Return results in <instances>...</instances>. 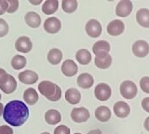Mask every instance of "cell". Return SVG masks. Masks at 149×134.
<instances>
[{"label": "cell", "instance_id": "4", "mask_svg": "<svg viewBox=\"0 0 149 134\" xmlns=\"http://www.w3.org/2000/svg\"><path fill=\"white\" fill-rule=\"evenodd\" d=\"M121 96L125 99H132L137 96L138 88L132 81H124L120 85Z\"/></svg>", "mask_w": 149, "mask_h": 134}, {"label": "cell", "instance_id": "27", "mask_svg": "<svg viewBox=\"0 0 149 134\" xmlns=\"http://www.w3.org/2000/svg\"><path fill=\"white\" fill-rule=\"evenodd\" d=\"M62 59V53L58 48H53L48 52L47 54V60L52 65H57L61 62Z\"/></svg>", "mask_w": 149, "mask_h": 134}, {"label": "cell", "instance_id": "26", "mask_svg": "<svg viewBox=\"0 0 149 134\" xmlns=\"http://www.w3.org/2000/svg\"><path fill=\"white\" fill-rule=\"evenodd\" d=\"M76 59L82 65H88L91 61V54L87 49H80L76 53Z\"/></svg>", "mask_w": 149, "mask_h": 134}, {"label": "cell", "instance_id": "5", "mask_svg": "<svg viewBox=\"0 0 149 134\" xmlns=\"http://www.w3.org/2000/svg\"><path fill=\"white\" fill-rule=\"evenodd\" d=\"M94 93H95V96L97 100L104 102V101H107L111 97V89L108 84L102 83L96 86Z\"/></svg>", "mask_w": 149, "mask_h": 134}, {"label": "cell", "instance_id": "16", "mask_svg": "<svg viewBox=\"0 0 149 134\" xmlns=\"http://www.w3.org/2000/svg\"><path fill=\"white\" fill-rule=\"evenodd\" d=\"M19 79L24 84H34L39 79V76L34 71L26 70L19 74Z\"/></svg>", "mask_w": 149, "mask_h": 134}, {"label": "cell", "instance_id": "28", "mask_svg": "<svg viewBox=\"0 0 149 134\" xmlns=\"http://www.w3.org/2000/svg\"><path fill=\"white\" fill-rule=\"evenodd\" d=\"M61 6L66 13H73L77 9L78 2L76 0H63Z\"/></svg>", "mask_w": 149, "mask_h": 134}, {"label": "cell", "instance_id": "3", "mask_svg": "<svg viewBox=\"0 0 149 134\" xmlns=\"http://www.w3.org/2000/svg\"><path fill=\"white\" fill-rule=\"evenodd\" d=\"M0 89L6 94H12L17 89V82L15 78L0 68Z\"/></svg>", "mask_w": 149, "mask_h": 134}, {"label": "cell", "instance_id": "10", "mask_svg": "<svg viewBox=\"0 0 149 134\" xmlns=\"http://www.w3.org/2000/svg\"><path fill=\"white\" fill-rule=\"evenodd\" d=\"M132 12V3L129 0H122L116 7V14L118 17L125 18Z\"/></svg>", "mask_w": 149, "mask_h": 134}, {"label": "cell", "instance_id": "12", "mask_svg": "<svg viewBox=\"0 0 149 134\" xmlns=\"http://www.w3.org/2000/svg\"><path fill=\"white\" fill-rule=\"evenodd\" d=\"M15 47L16 50L21 53H29L32 48H33V43L31 41V40L26 37V36H22L19 37L16 42H15Z\"/></svg>", "mask_w": 149, "mask_h": 134}, {"label": "cell", "instance_id": "30", "mask_svg": "<svg viewBox=\"0 0 149 134\" xmlns=\"http://www.w3.org/2000/svg\"><path fill=\"white\" fill-rule=\"evenodd\" d=\"M9 32V26L6 21L3 19H0V38L5 37Z\"/></svg>", "mask_w": 149, "mask_h": 134}, {"label": "cell", "instance_id": "11", "mask_svg": "<svg viewBox=\"0 0 149 134\" xmlns=\"http://www.w3.org/2000/svg\"><path fill=\"white\" fill-rule=\"evenodd\" d=\"M61 72L64 76L72 77L78 72V67L73 60H66L61 65Z\"/></svg>", "mask_w": 149, "mask_h": 134}, {"label": "cell", "instance_id": "22", "mask_svg": "<svg viewBox=\"0 0 149 134\" xmlns=\"http://www.w3.org/2000/svg\"><path fill=\"white\" fill-rule=\"evenodd\" d=\"M59 7V2L58 0H47L44 2L41 11L46 15H51L56 12Z\"/></svg>", "mask_w": 149, "mask_h": 134}, {"label": "cell", "instance_id": "9", "mask_svg": "<svg viewBox=\"0 0 149 134\" xmlns=\"http://www.w3.org/2000/svg\"><path fill=\"white\" fill-rule=\"evenodd\" d=\"M61 27V23L59 19L55 17L48 18L44 22V30L51 34L57 33Z\"/></svg>", "mask_w": 149, "mask_h": 134}, {"label": "cell", "instance_id": "42", "mask_svg": "<svg viewBox=\"0 0 149 134\" xmlns=\"http://www.w3.org/2000/svg\"><path fill=\"white\" fill-rule=\"evenodd\" d=\"M74 134H82V133H80V132H76V133H74Z\"/></svg>", "mask_w": 149, "mask_h": 134}, {"label": "cell", "instance_id": "39", "mask_svg": "<svg viewBox=\"0 0 149 134\" xmlns=\"http://www.w3.org/2000/svg\"><path fill=\"white\" fill-rule=\"evenodd\" d=\"M4 108H5L4 104L2 103H0V117H1V115H3V113H4Z\"/></svg>", "mask_w": 149, "mask_h": 134}, {"label": "cell", "instance_id": "19", "mask_svg": "<svg viewBox=\"0 0 149 134\" xmlns=\"http://www.w3.org/2000/svg\"><path fill=\"white\" fill-rule=\"evenodd\" d=\"M65 99L70 104H77L81 101V93L74 88L68 89L65 93Z\"/></svg>", "mask_w": 149, "mask_h": 134}, {"label": "cell", "instance_id": "7", "mask_svg": "<svg viewBox=\"0 0 149 134\" xmlns=\"http://www.w3.org/2000/svg\"><path fill=\"white\" fill-rule=\"evenodd\" d=\"M132 49L135 56L143 58L149 53V44L143 40H139L133 43Z\"/></svg>", "mask_w": 149, "mask_h": 134}, {"label": "cell", "instance_id": "37", "mask_svg": "<svg viewBox=\"0 0 149 134\" xmlns=\"http://www.w3.org/2000/svg\"><path fill=\"white\" fill-rule=\"evenodd\" d=\"M144 127L146 131H149V117L146 118L145 122H144Z\"/></svg>", "mask_w": 149, "mask_h": 134}, {"label": "cell", "instance_id": "38", "mask_svg": "<svg viewBox=\"0 0 149 134\" xmlns=\"http://www.w3.org/2000/svg\"><path fill=\"white\" fill-rule=\"evenodd\" d=\"M88 134H102L101 131L98 130V129H96V130H92L91 131L88 132Z\"/></svg>", "mask_w": 149, "mask_h": 134}, {"label": "cell", "instance_id": "33", "mask_svg": "<svg viewBox=\"0 0 149 134\" xmlns=\"http://www.w3.org/2000/svg\"><path fill=\"white\" fill-rule=\"evenodd\" d=\"M54 134H70V129L68 126L61 124L54 129Z\"/></svg>", "mask_w": 149, "mask_h": 134}, {"label": "cell", "instance_id": "40", "mask_svg": "<svg viewBox=\"0 0 149 134\" xmlns=\"http://www.w3.org/2000/svg\"><path fill=\"white\" fill-rule=\"evenodd\" d=\"M29 2H30L32 5H40V4H41L42 0H39V1H33V0H30Z\"/></svg>", "mask_w": 149, "mask_h": 134}, {"label": "cell", "instance_id": "34", "mask_svg": "<svg viewBox=\"0 0 149 134\" xmlns=\"http://www.w3.org/2000/svg\"><path fill=\"white\" fill-rule=\"evenodd\" d=\"M0 134H13V130L8 125L0 126Z\"/></svg>", "mask_w": 149, "mask_h": 134}, {"label": "cell", "instance_id": "29", "mask_svg": "<svg viewBox=\"0 0 149 134\" xmlns=\"http://www.w3.org/2000/svg\"><path fill=\"white\" fill-rule=\"evenodd\" d=\"M26 65V57L17 54L12 60V67L15 70H20L25 68Z\"/></svg>", "mask_w": 149, "mask_h": 134}, {"label": "cell", "instance_id": "41", "mask_svg": "<svg viewBox=\"0 0 149 134\" xmlns=\"http://www.w3.org/2000/svg\"><path fill=\"white\" fill-rule=\"evenodd\" d=\"M41 134H50L49 132H43V133H41Z\"/></svg>", "mask_w": 149, "mask_h": 134}, {"label": "cell", "instance_id": "43", "mask_svg": "<svg viewBox=\"0 0 149 134\" xmlns=\"http://www.w3.org/2000/svg\"><path fill=\"white\" fill-rule=\"evenodd\" d=\"M1 98H2V97H1V94H0V100H1Z\"/></svg>", "mask_w": 149, "mask_h": 134}, {"label": "cell", "instance_id": "17", "mask_svg": "<svg viewBox=\"0 0 149 134\" xmlns=\"http://www.w3.org/2000/svg\"><path fill=\"white\" fill-rule=\"evenodd\" d=\"M138 24L145 28H149V10L146 8L139 9L136 13Z\"/></svg>", "mask_w": 149, "mask_h": 134}, {"label": "cell", "instance_id": "6", "mask_svg": "<svg viewBox=\"0 0 149 134\" xmlns=\"http://www.w3.org/2000/svg\"><path fill=\"white\" fill-rule=\"evenodd\" d=\"M87 34L91 38H97L102 33V26L97 19H90L85 25Z\"/></svg>", "mask_w": 149, "mask_h": 134}, {"label": "cell", "instance_id": "1", "mask_svg": "<svg viewBox=\"0 0 149 134\" xmlns=\"http://www.w3.org/2000/svg\"><path fill=\"white\" fill-rule=\"evenodd\" d=\"M4 119L12 126L19 127L26 123L29 117V109L20 100H13L4 108Z\"/></svg>", "mask_w": 149, "mask_h": 134}, {"label": "cell", "instance_id": "25", "mask_svg": "<svg viewBox=\"0 0 149 134\" xmlns=\"http://www.w3.org/2000/svg\"><path fill=\"white\" fill-rule=\"evenodd\" d=\"M23 99L29 105H33L38 102L39 96H38V93L36 92V90L34 89L29 88V89L25 90V92L23 94Z\"/></svg>", "mask_w": 149, "mask_h": 134}, {"label": "cell", "instance_id": "15", "mask_svg": "<svg viewBox=\"0 0 149 134\" xmlns=\"http://www.w3.org/2000/svg\"><path fill=\"white\" fill-rule=\"evenodd\" d=\"M113 110H114L115 115L118 117H120V118H125L130 114V106H129V104L127 103H125V102H123V101L117 102L114 104Z\"/></svg>", "mask_w": 149, "mask_h": 134}, {"label": "cell", "instance_id": "8", "mask_svg": "<svg viewBox=\"0 0 149 134\" xmlns=\"http://www.w3.org/2000/svg\"><path fill=\"white\" fill-rule=\"evenodd\" d=\"M71 118L76 123H84L90 118V111L85 107L74 108L71 111Z\"/></svg>", "mask_w": 149, "mask_h": 134}, {"label": "cell", "instance_id": "18", "mask_svg": "<svg viewBox=\"0 0 149 134\" xmlns=\"http://www.w3.org/2000/svg\"><path fill=\"white\" fill-rule=\"evenodd\" d=\"M25 20H26V23L27 24V26L32 28H37L41 24L40 16L37 12H27L25 16Z\"/></svg>", "mask_w": 149, "mask_h": 134}, {"label": "cell", "instance_id": "35", "mask_svg": "<svg viewBox=\"0 0 149 134\" xmlns=\"http://www.w3.org/2000/svg\"><path fill=\"white\" fill-rule=\"evenodd\" d=\"M8 2L6 0H0V15H3L8 9Z\"/></svg>", "mask_w": 149, "mask_h": 134}, {"label": "cell", "instance_id": "36", "mask_svg": "<svg viewBox=\"0 0 149 134\" xmlns=\"http://www.w3.org/2000/svg\"><path fill=\"white\" fill-rule=\"evenodd\" d=\"M141 106L143 110L149 113V97H146L141 102Z\"/></svg>", "mask_w": 149, "mask_h": 134}, {"label": "cell", "instance_id": "20", "mask_svg": "<svg viewBox=\"0 0 149 134\" xmlns=\"http://www.w3.org/2000/svg\"><path fill=\"white\" fill-rule=\"evenodd\" d=\"M95 117L100 122H107L111 117V110L107 106H99L95 111Z\"/></svg>", "mask_w": 149, "mask_h": 134}, {"label": "cell", "instance_id": "13", "mask_svg": "<svg viewBox=\"0 0 149 134\" xmlns=\"http://www.w3.org/2000/svg\"><path fill=\"white\" fill-rule=\"evenodd\" d=\"M125 25L123 21L119 19H115L110 22L107 26V33L111 36H118L124 33Z\"/></svg>", "mask_w": 149, "mask_h": 134}, {"label": "cell", "instance_id": "31", "mask_svg": "<svg viewBox=\"0 0 149 134\" xmlns=\"http://www.w3.org/2000/svg\"><path fill=\"white\" fill-rule=\"evenodd\" d=\"M8 2V9H7V12L8 13H13L15 12L18 9H19V3L18 0H9Z\"/></svg>", "mask_w": 149, "mask_h": 134}, {"label": "cell", "instance_id": "14", "mask_svg": "<svg viewBox=\"0 0 149 134\" xmlns=\"http://www.w3.org/2000/svg\"><path fill=\"white\" fill-rule=\"evenodd\" d=\"M112 62V58L109 53H99L95 57V65L98 69H106L110 68Z\"/></svg>", "mask_w": 149, "mask_h": 134}, {"label": "cell", "instance_id": "21", "mask_svg": "<svg viewBox=\"0 0 149 134\" xmlns=\"http://www.w3.org/2000/svg\"><path fill=\"white\" fill-rule=\"evenodd\" d=\"M94 83V79L91 75L88 73H83L81 74L77 78V84L82 89H90L92 87Z\"/></svg>", "mask_w": 149, "mask_h": 134}, {"label": "cell", "instance_id": "24", "mask_svg": "<svg viewBox=\"0 0 149 134\" xmlns=\"http://www.w3.org/2000/svg\"><path fill=\"white\" fill-rule=\"evenodd\" d=\"M111 50V46L108 41L106 40H99L97 41L93 47H92V51L93 53L97 55L99 53H108Z\"/></svg>", "mask_w": 149, "mask_h": 134}, {"label": "cell", "instance_id": "32", "mask_svg": "<svg viewBox=\"0 0 149 134\" xmlns=\"http://www.w3.org/2000/svg\"><path fill=\"white\" fill-rule=\"evenodd\" d=\"M139 85H140L141 90L145 93L149 94V76H145L141 78L139 82Z\"/></svg>", "mask_w": 149, "mask_h": 134}, {"label": "cell", "instance_id": "2", "mask_svg": "<svg viewBox=\"0 0 149 134\" xmlns=\"http://www.w3.org/2000/svg\"><path fill=\"white\" fill-rule=\"evenodd\" d=\"M38 90L42 96H44L47 100L51 102L59 101L61 97V88L50 81H42L39 84Z\"/></svg>", "mask_w": 149, "mask_h": 134}, {"label": "cell", "instance_id": "23", "mask_svg": "<svg viewBox=\"0 0 149 134\" xmlns=\"http://www.w3.org/2000/svg\"><path fill=\"white\" fill-rule=\"evenodd\" d=\"M45 120L48 124L54 125L61 122V113L57 110H49L46 112L45 114Z\"/></svg>", "mask_w": 149, "mask_h": 134}]
</instances>
